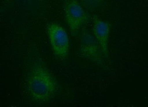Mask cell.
Wrapping results in <instances>:
<instances>
[{
  "label": "cell",
  "mask_w": 148,
  "mask_h": 107,
  "mask_svg": "<svg viewBox=\"0 0 148 107\" xmlns=\"http://www.w3.org/2000/svg\"><path fill=\"white\" fill-rule=\"evenodd\" d=\"M28 94L35 102L48 103L59 93L60 86L57 79L40 57L32 61L26 76Z\"/></svg>",
  "instance_id": "cell-1"
},
{
  "label": "cell",
  "mask_w": 148,
  "mask_h": 107,
  "mask_svg": "<svg viewBox=\"0 0 148 107\" xmlns=\"http://www.w3.org/2000/svg\"><path fill=\"white\" fill-rule=\"evenodd\" d=\"M79 53L85 59L100 67L108 70L109 66L98 42L87 29L82 30L80 37Z\"/></svg>",
  "instance_id": "cell-2"
},
{
  "label": "cell",
  "mask_w": 148,
  "mask_h": 107,
  "mask_svg": "<svg viewBox=\"0 0 148 107\" xmlns=\"http://www.w3.org/2000/svg\"><path fill=\"white\" fill-rule=\"evenodd\" d=\"M46 32L54 55L58 59L64 61L69 54V39L66 31L58 23L50 22Z\"/></svg>",
  "instance_id": "cell-3"
},
{
  "label": "cell",
  "mask_w": 148,
  "mask_h": 107,
  "mask_svg": "<svg viewBox=\"0 0 148 107\" xmlns=\"http://www.w3.org/2000/svg\"><path fill=\"white\" fill-rule=\"evenodd\" d=\"M66 20L71 34L75 35L79 29L89 20V16L78 2L66 1L64 4Z\"/></svg>",
  "instance_id": "cell-4"
},
{
  "label": "cell",
  "mask_w": 148,
  "mask_h": 107,
  "mask_svg": "<svg viewBox=\"0 0 148 107\" xmlns=\"http://www.w3.org/2000/svg\"><path fill=\"white\" fill-rule=\"evenodd\" d=\"M93 35L100 46L101 49L106 61L110 59L109 52V38L110 26L97 16L92 17Z\"/></svg>",
  "instance_id": "cell-5"
}]
</instances>
